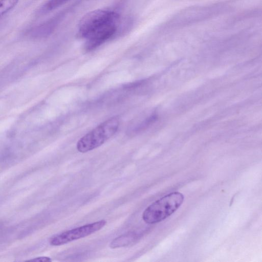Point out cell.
I'll return each mask as SVG.
<instances>
[{
    "label": "cell",
    "mask_w": 262,
    "mask_h": 262,
    "mask_svg": "<svg viewBox=\"0 0 262 262\" xmlns=\"http://www.w3.org/2000/svg\"><path fill=\"white\" fill-rule=\"evenodd\" d=\"M184 199L181 192H171L148 206L143 212L142 219L149 224L160 222L173 214L181 206Z\"/></svg>",
    "instance_id": "obj_1"
},
{
    "label": "cell",
    "mask_w": 262,
    "mask_h": 262,
    "mask_svg": "<svg viewBox=\"0 0 262 262\" xmlns=\"http://www.w3.org/2000/svg\"><path fill=\"white\" fill-rule=\"evenodd\" d=\"M119 124L117 117L105 121L78 140L76 145L77 150L84 153L101 146L115 134Z\"/></svg>",
    "instance_id": "obj_2"
},
{
    "label": "cell",
    "mask_w": 262,
    "mask_h": 262,
    "mask_svg": "<svg viewBox=\"0 0 262 262\" xmlns=\"http://www.w3.org/2000/svg\"><path fill=\"white\" fill-rule=\"evenodd\" d=\"M116 13L106 10H97L88 13L81 19L79 24V33L86 38L96 30L106 24L117 20Z\"/></svg>",
    "instance_id": "obj_3"
},
{
    "label": "cell",
    "mask_w": 262,
    "mask_h": 262,
    "mask_svg": "<svg viewBox=\"0 0 262 262\" xmlns=\"http://www.w3.org/2000/svg\"><path fill=\"white\" fill-rule=\"evenodd\" d=\"M106 224L102 220L66 231L52 237L50 243L52 246H60L75 240L86 237L100 230Z\"/></svg>",
    "instance_id": "obj_4"
},
{
    "label": "cell",
    "mask_w": 262,
    "mask_h": 262,
    "mask_svg": "<svg viewBox=\"0 0 262 262\" xmlns=\"http://www.w3.org/2000/svg\"><path fill=\"white\" fill-rule=\"evenodd\" d=\"M136 238V234L134 232H129L122 234L114 239L110 244L112 249L127 246L133 242Z\"/></svg>",
    "instance_id": "obj_5"
},
{
    "label": "cell",
    "mask_w": 262,
    "mask_h": 262,
    "mask_svg": "<svg viewBox=\"0 0 262 262\" xmlns=\"http://www.w3.org/2000/svg\"><path fill=\"white\" fill-rule=\"evenodd\" d=\"M18 1L19 0H0V17L13 8Z\"/></svg>",
    "instance_id": "obj_6"
},
{
    "label": "cell",
    "mask_w": 262,
    "mask_h": 262,
    "mask_svg": "<svg viewBox=\"0 0 262 262\" xmlns=\"http://www.w3.org/2000/svg\"><path fill=\"white\" fill-rule=\"evenodd\" d=\"M67 1L68 0H50L45 6V8L47 10L54 9L64 3Z\"/></svg>",
    "instance_id": "obj_7"
},
{
    "label": "cell",
    "mask_w": 262,
    "mask_h": 262,
    "mask_svg": "<svg viewBox=\"0 0 262 262\" xmlns=\"http://www.w3.org/2000/svg\"><path fill=\"white\" fill-rule=\"evenodd\" d=\"M29 261L34 262H50L52 261L51 259L48 257H39L35 258L34 259L28 260Z\"/></svg>",
    "instance_id": "obj_8"
}]
</instances>
